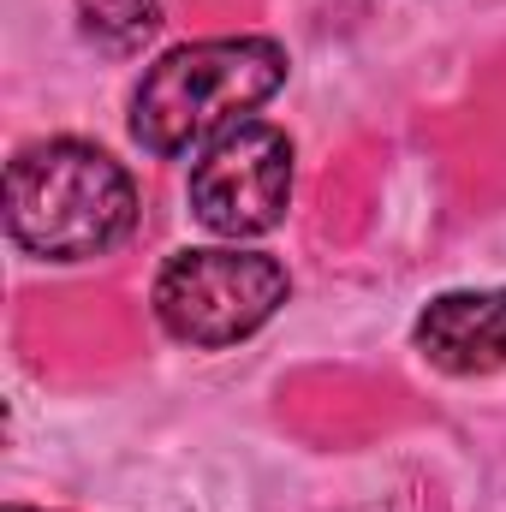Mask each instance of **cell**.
<instances>
[{"label":"cell","mask_w":506,"mask_h":512,"mask_svg":"<svg viewBox=\"0 0 506 512\" xmlns=\"http://www.w3.org/2000/svg\"><path fill=\"white\" fill-rule=\"evenodd\" d=\"M286 72L292 60L274 36H209L167 48L131 96V137L161 161L209 149L262 102H274Z\"/></svg>","instance_id":"6da1fadb"},{"label":"cell","mask_w":506,"mask_h":512,"mask_svg":"<svg viewBox=\"0 0 506 512\" xmlns=\"http://www.w3.org/2000/svg\"><path fill=\"white\" fill-rule=\"evenodd\" d=\"M137 227V185L96 143L48 137L6 167V239L36 262H90Z\"/></svg>","instance_id":"7a4b0ae2"},{"label":"cell","mask_w":506,"mask_h":512,"mask_svg":"<svg viewBox=\"0 0 506 512\" xmlns=\"http://www.w3.org/2000/svg\"><path fill=\"white\" fill-rule=\"evenodd\" d=\"M286 292L292 280L268 251L203 245V251H179L161 262L149 304H155V322L179 346L221 352V346L251 340L256 328H268Z\"/></svg>","instance_id":"3957f363"},{"label":"cell","mask_w":506,"mask_h":512,"mask_svg":"<svg viewBox=\"0 0 506 512\" xmlns=\"http://www.w3.org/2000/svg\"><path fill=\"white\" fill-rule=\"evenodd\" d=\"M185 197H191V215L233 245L274 233L292 203V137L268 120L233 126L197 155Z\"/></svg>","instance_id":"277c9868"},{"label":"cell","mask_w":506,"mask_h":512,"mask_svg":"<svg viewBox=\"0 0 506 512\" xmlns=\"http://www.w3.org/2000/svg\"><path fill=\"white\" fill-rule=\"evenodd\" d=\"M411 340L441 376L506 370V286H459V292L429 298Z\"/></svg>","instance_id":"5b68a950"},{"label":"cell","mask_w":506,"mask_h":512,"mask_svg":"<svg viewBox=\"0 0 506 512\" xmlns=\"http://www.w3.org/2000/svg\"><path fill=\"white\" fill-rule=\"evenodd\" d=\"M78 24L90 42L131 54L161 30V0H78Z\"/></svg>","instance_id":"8992f818"},{"label":"cell","mask_w":506,"mask_h":512,"mask_svg":"<svg viewBox=\"0 0 506 512\" xmlns=\"http://www.w3.org/2000/svg\"><path fill=\"white\" fill-rule=\"evenodd\" d=\"M6 512H36V507H6Z\"/></svg>","instance_id":"52a82bcc"}]
</instances>
